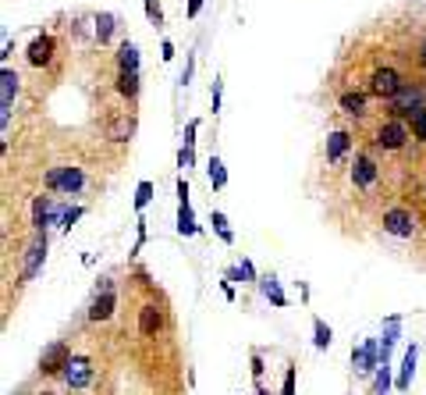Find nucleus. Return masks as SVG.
I'll use <instances>...</instances> for the list:
<instances>
[{"label":"nucleus","mask_w":426,"mask_h":395,"mask_svg":"<svg viewBox=\"0 0 426 395\" xmlns=\"http://www.w3.org/2000/svg\"><path fill=\"white\" fill-rule=\"evenodd\" d=\"M281 395H295V367L284 370V385H281Z\"/></svg>","instance_id":"obj_36"},{"label":"nucleus","mask_w":426,"mask_h":395,"mask_svg":"<svg viewBox=\"0 0 426 395\" xmlns=\"http://www.w3.org/2000/svg\"><path fill=\"white\" fill-rule=\"evenodd\" d=\"M401 342V314H391L383 321V335H380V356L383 363H391V349Z\"/></svg>","instance_id":"obj_13"},{"label":"nucleus","mask_w":426,"mask_h":395,"mask_svg":"<svg viewBox=\"0 0 426 395\" xmlns=\"http://www.w3.org/2000/svg\"><path fill=\"white\" fill-rule=\"evenodd\" d=\"M210 224H213V232L221 235V242H224V246H231V242H234V232H231V224H227V217H224L221 211H210Z\"/></svg>","instance_id":"obj_27"},{"label":"nucleus","mask_w":426,"mask_h":395,"mask_svg":"<svg viewBox=\"0 0 426 395\" xmlns=\"http://www.w3.org/2000/svg\"><path fill=\"white\" fill-rule=\"evenodd\" d=\"M149 200H153V182H149V178H142V182L135 185V211H146V206H149Z\"/></svg>","instance_id":"obj_29"},{"label":"nucleus","mask_w":426,"mask_h":395,"mask_svg":"<svg viewBox=\"0 0 426 395\" xmlns=\"http://www.w3.org/2000/svg\"><path fill=\"white\" fill-rule=\"evenodd\" d=\"M64 381H68L71 388H85L93 381V360L89 356H71L68 367H64Z\"/></svg>","instance_id":"obj_12"},{"label":"nucleus","mask_w":426,"mask_h":395,"mask_svg":"<svg viewBox=\"0 0 426 395\" xmlns=\"http://www.w3.org/2000/svg\"><path fill=\"white\" fill-rule=\"evenodd\" d=\"M36 395H54V392H36Z\"/></svg>","instance_id":"obj_45"},{"label":"nucleus","mask_w":426,"mask_h":395,"mask_svg":"<svg viewBox=\"0 0 426 395\" xmlns=\"http://www.w3.org/2000/svg\"><path fill=\"white\" fill-rule=\"evenodd\" d=\"M409 82L401 78V72H394V68H377L373 75H370V89L377 93V96H383V100H394Z\"/></svg>","instance_id":"obj_6"},{"label":"nucleus","mask_w":426,"mask_h":395,"mask_svg":"<svg viewBox=\"0 0 426 395\" xmlns=\"http://www.w3.org/2000/svg\"><path fill=\"white\" fill-rule=\"evenodd\" d=\"M43 260H47V232H36V239L29 242V249H25V267H21V278H36L39 275V267H43Z\"/></svg>","instance_id":"obj_9"},{"label":"nucleus","mask_w":426,"mask_h":395,"mask_svg":"<svg viewBox=\"0 0 426 395\" xmlns=\"http://www.w3.org/2000/svg\"><path fill=\"white\" fill-rule=\"evenodd\" d=\"M419 65H423V68H426V43H423V47H419Z\"/></svg>","instance_id":"obj_43"},{"label":"nucleus","mask_w":426,"mask_h":395,"mask_svg":"<svg viewBox=\"0 0 426 395\" xmlns=\"http://www.w3.org/2000/svg\"><path fill=\"white\" fill-rule=\"evenodd\" d=\"M18 72L4 68L0 72V129H8L11 125V103H14V93H18Z\"/></svg>","instance_id":"obj_7"},{"label":"nucleus","mask_w":426,"mask_h":395,"mask_svg":"<svg viewBox=\"0 0 426 395\" xmlns=\"http://www.w3.org/2000/svg\"><path fill=\"white\" fill-rule=\"evenodd\" d=\"M221 288H224V299H234V285H231L227 278H224V285H221Z\"/></svg>","instance_id":"obj_42"},{"label":"nucleus","mask_w":426,"mask_h":395,"mask_svg":"<svg viewBox=\"0 0 426 395\" xmlns=\"http://www.w3.org/2000/svg\"><path fill=\"white\" fill-rule=\"evenodd\" d=\"M227 281H242V285L256 281V285H260V275H256L252 260H238V267H231V271H227Z\"/></svg>","instance_id":"obj_24"},{"label":"nucleus","mask_w":426,"mask_h":395,"mask_svg":"<svg viewBox=\"0 0 426 395\" xmlns=\"http://www.w3.org/2000/svg\"><path fill=\"white\" fill-rule=\"evenodd\" d=\"M260 292H263V296H267L277 310L288 306V296L281 292V281H277V275H263V278H260Z\"/></svg>","instance_id":"obj_19"},{"label":"nucleus","mask_w":426,"mask_h":395,"mask_svg":"<svg viewBox=\"0 0 426 395\" xmlns=\"http://www.w3.org/2000/svg\"><path fill=\"white\" fill-rule=\"evenodd\" d=\"M114 29H117V18L111 14V11H100L96 14V39H100V43H111V36H114Z\"/></svg>","instance_id":"obj_23"},{"label":"nucleus","mask_w":426,"mask_h":395,"mask_svg":"<svg viewBox=\"0 0 426 395\" xmlns=\"http://www.w3.org/2000/svg\"><path fill=\"white\" fill-rule=\"evenodd\" d=\"M341 111L352 114V118H362L366 114V93H341Z\"/></svg>","instance_id":"obj_22"},{"label":"nucleus","mask_w":426,"mask_h":395,"mask_svg":"<svg viewBox=\"0 0 426 395\" xmlns=\"http://www.w3.org/2000/svg\"><path fill=\"white\" fill-rule=\"evenodd\" d=\"M206 175H210V185H213L217 193L227 185V168H224V160H221L217 153H210V160H206Z\"/></svg>","instance_id":"obj_21"},{"label":"nucleus","mask_w":426,"mask_h":395,"mask_svg":"<svg viewBox=\"0 0 426 395\" xmlns=\"http://www.w3.org/2000/svg\"><path fill=\"white\" fill-rule=\"evenodd\" d=\"M192 164H196V147H185V142H181V150H178V168L188 171Z\"/></svg>","instance_id":"obj_31"},{"label":"nucleus","mask_w":426,"mask_h":395,"mask_svg":"<svg viewBox=\"0 0 426 395\" xmlns=\"http://www.w3.org/2000/svg\"><path fill=\"white\" fill-rule=\"evenodd\" d=\"M196 132H199V121H196V118H192V121L185 125V139H181V142H185V147H196Z\"/></svg>","instance_id":"obj_35"},{"label":"nucleus","mask_w":426,"mask_h":395,"mask_svg":"<svg viewBox=\"0 0 426 395\" xmlns=\"http://www.w3.org/2000/svg\"><path fill=\"white\" fill-rule=\"evenodd\" d=\"M178 235H185V239L199 235V224H196V211H192V196H188L185 175L178 178Z\"/></svg>","instance_id":"obj_4"},{"label":"nucleus","mask_w":426,"mask_h":395,"mask_svg":"<svg viewBox=\"0 0 426 395\" xmlns=\"http://www.w3.org/2000/svg\"><path fill=\"white\" fill-rule=\"evenodd\" d=\"M377 160L370 153H355L352 160V185H359V189H370V185L377 182Z\"/></svg>","instance_id":"obj_11"},{"label":"nucleus","mask_w":426,"mask_h":395,"mask_svg":"<svg viewBox=\"0 0 426 395\" xmlns=\"http://www.w3.org/2000/svg\"><path fill=\"white\" fill-rule=\"evenodd\" d=\"M383 232L394 235V239H412L416 235V214L409 206H391V211L383 214Z\"/></svg>","instance_id":"obj_2"},{"label":"nucleus","mask_w":426,"mask_h":395,"mask_svg":"<svg viewBox=\"0 0 426 395\" xmlns=\"http://www.w3.org/2000/svg\"><path fill=\"white\" fill-rule=\"evenodd\" d=\"M117 93L128 96V100H135L139 96V72H121L117 75Z\"/></svg>","instance_id":"obj_26"},{"label":"nucleus","mask_w":426,"mask_h":395,"mask_svg":"<svg viewBox=\"0 0 426 395\" xmlns=\"http://www.w3.org/2000/svg\"><path fill=\"white\" fill-rule=\"evenodd\" d=\"M135 232H139V239H135V249H132V253H139V249L146 246V217H139V224H135Z\"/></svg>","instance_id":"obj_37"},{"label":"nucleus","mask_w":426,"mask_h":395,"mask_svg":"<svg viewBox=\"0 0 426 395\" xmlns=\"http://www.w3.org/2000/svg\"><path fill=\"white\" fill-rule=\"evenodd\" d=\"M68 360H71L68 345H64V342H54V345L43 349V356H39V370H43V374H64Z\"/></svg>","instance_id":"obj_10"},{"label":"nucleus","mask_w":426,"mask_h":395,"mask_svg":"<svg viewBox=\"0 0 426 395\" xmlns=\"http://www.w3.org/2000/svg\"><path fill=\"white\" fill-rule=\"evenodd\" d=\"M192 68H196V57H188V65L181 72V86H188V82H192Z\"/></svg>","instance_id":"obj_41"},{"label":"nucleus","mask_w":426,"mask_h":395,"mask_svg":"<svg viewBox=\"0 0 426 395\" xmlns=\"http://www.w3.org/2000/svg\"><path fill=\"white\" fill-rule=\"evenodd\" d=\"M348 147H352V136L348 132H330L327 136V164H341V157L348 153Z\"/></svg>","instance_id":"obj_17"},{"label":"nucleus","mask_w":426,"mask_h":395,"mask_svg":"<svg viewBox=\"0 0 426 395\" xmlns=\"http://www.w3.org/2000/svg\"><path fill=\"white\" fill-rule=\"evenodd\" d=\"M160 324H164V317H160L157 303H146V306L139 310V331L149 339V335H157V331H160Z\"/></svg>","instance_id":"obj_18"},{"label":"nucleus","mask_w":426,"mask_h":395,"mask_svg":"<svg viewBox=\"0 0 426 395\" xmlns=\"http://www.w3.org/2000/svg\"><path fill=\"white\" fill-rule=\"evenodd\" d=\"M352 367H355L359 378H377V370L383 367L380 339H362V342L352 349Z\"/></svg>","instance_id":"obj_1"},{"label":"nucleus","mask_w":426,"mask_h":395,"mask_svg":"<svg viewBox=\"0 0 426 395\" xmlns=\"http://www.w3.org/2000/svg\"><path fill=\"white\" fill-rule=\"evenodd\" d=\"M423 96H426V93H423L419 86H412V82H409V86H405V89L391 100L394 118H398V121H412V118L423 111Z\"/></svg>","instance_id":"obj_3"},{"label":"nucleus","mask_w":426,"mask_h":395,"mask_svg":"<svg viewBox=\"0 0 426 395\" xmlns=\"http://www.w3.org/2000/svg\"><path fill=\"white\" fill-rule=\"evenodd\" d=\"M160 57L164 61H175V43H170V39H164V43H160Z\"/></svg>","instance_id":"obj_40"},{"label":"nucleus","mask_w":426,"mask_h":395,"mask_svg":"<svg viewBox=\"0 0 426 395\" xmlns=\"http://www.w3.org/2000/svg\"><path fill=\"white\" fill-rule=\"evenodd\" d=\"M50 57H54V36H36L29 43V65L43 68V65H50Z\"/></svg>","instance_id":"obj_15"},{"label":"nucleus","mask_w":426,"mask_h":395,"mask_svg":"<svg viewBox=\"0 0 426 395\" xmlns=\"http://www.w3.org/2000/svg\"><path fill=\"white\" fill-rule=\"evenodd\" d=\"M114 306H117V292H96L93 306H89V321H111L114 317Z\"/></svg>","instance_id":"obj_16"},{"label":"nucleus","mask_w":426,"mask_h":395,"mask_svg":"<svg viewBox=\"0 0 426 395\" xmlns=\"http://www.w3.org/2000/svg\"><path fill=\"white\" fill-rule=\"evenodd\" d=\"M391 392V363H383L373 378V395H388Z\"/></svg>","instance_id":"obj_30"},{"label":"nucleus","mask_w":426,"mask_h":395,"mask_svg":"<svg viewBox=\"0 0 426 395\" xmlns=\"http://www.w3.org/2000/svg\"><path fill=\"white\" fill-rule=\"evenodd\" d=\"M405 139H409V125L398 121V118L383 121L380 129H377V147H383V150H401Z\"/></svg>","instance_id":"obj_8"},{"label":"nucleus","mask_w":426,"mask_h":395,"mask_svg":"<svg viewBox=\"0 0 426 395\" xmlns=\"http://www.w3.org/2000/svg\"><path fill=\"white\" fill-rule=\"evenodd\" d=\"M82 214H85L82 206H64V211H60V228H71V224H75Z\"/></svg>","instance_id":"obj_33"},{"label":"nucleus","mask_w":426,"mask_h":395,"mask_svg":"<svg viewBox=\"0 0 426 395\" xmlns=\"http://www.w3.org/2000/svg\"><path fill=\"white\" fill-rule=\"evenodd\" d=\"M203 4H206V0H188V8H185V18H196V14L203 11Z\"/></svg>","instance_id":"obj_39"},{"label":"nucleus","mask_w":426,"mask_h":395,"mask_svg":"<svg viewBox=\"0 0 426 395\" xmlns=\"http://www.w3.org/2000/svg\"><path fill=\"white\" fill-rule=\"evenodd\" d=\"M252 378L256 381L263 378V356H260V352H252Z\"/></svg>","instance_id":"obj_38"},{"label":"nucleus","mask_w":426,"mask_h":395,"mask_svg":"<svg viewBox=\"0 0 426 395\" xmlns=\"http://www.w3.org/2000/svg\"><path fill=\"white\" fill-rule=\"evenodd\" d=\"M256 395H273V392H263V388H260V392H256Z\"/></svg>","instance_id":"obj_44"},{"label":"nucleus","mask_w":426,"mask_h":395,"mask_svg":"<svg viewBox=\"0 0 426 395\" xmlns=\"http://www.w3.org/2000/svg\"><path fill=\"white\" fill-rule=\"evenodd\" d=\"M132 132H135V121H132V118H117V121L111 125V139H114V142L132 139Z\"/></svg>","instance_id":"obj_28"},{"label":"nucleus","mask_w":426,"mask_h":395,"mask_svg":"<svg viewBox=\"0 0 426 395\" xmlns=\"http://www.w3.org/2000/svg\"><path fill=\"white\" fill-rule=\"evenodd\" d=\"M221 93H224V78L221 75H213V93H210V107H213V114H221Z\"/></svg>","instance_id":"obj_32"},{"label":"nucleus","mask_w":426,"mask_h":395,"mask_svg":"<svg viewBox=\"0 0 426 395\" xmlns=\"http://www.w3.org/2000/svg\"><path fill=\"white\" fill-rule=\"evenodd\" d=\"M330 342H334L330 324L320 321V317H313V345H316V349H330Z\"/></svg>","instance_id":"obj_25"},{"label":"nucleus","mask_w":426,"mask_h":395,"mask_svg":"<svg viewBox=\"0 0 426 395\" xmlns=\"http://www.w3.org/2000/svg\"><path fill=\"white\" fill-rule=\"evenodd\" d=\"M47 185L57 189V193H64V196H75V193H82L85 175H82V168H50L47 171Z\"/></svg>","instance_id":"obj_5"},{"label":"nucleus","mask_w":426,"mask_h":395,"mask_svg":"<svg viewBox=\"0 0 426 395\" xmlns=\"http://www.w3.org/2000/svg\"><path fill=\"white\" fill-rule=\"evenodd\" d=\"M412 136H416L419 142H426V107L412 118Z\"/></svg>","instance_id":"obj_34"},{"label":"nucleus","mask_w":426,"mask_h":395,"mask_svg":"<svg viewBox=\"0 0 426 395\" xmlns=\"http://www.w3.org/2000/svg\"><path fill=\"white\" fill-rule=\"evenodd\" d=\"M416 356H419V345L412 342L409 349H405L401 367H398V381H394V388H398V392H409V385H412V374H416Z\"/></svg>","instance_id":"obj_14"},{"label":"nucleus","mask_w":426,"mask_h":395,"mask_svg":"<svg viewBox=\"0 0 426 395\" xmlns=\"http://www.w3.org/2000/svg\"><path fill=\"white\" fill-rule=\"evenodd\" d=\"M117 65H121V72H139V47L132 43V39H121Z\"/></svg>","instance_id":"obj_20"}]
</instances>
